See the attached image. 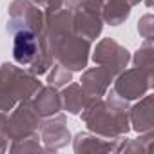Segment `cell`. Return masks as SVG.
<instances>
[{"mask_svg": "<svg viewBox=\"0 0 154 154\" xmlns=\"http://www.w3.org/2000/svg\"><path fill=\"white\" fill-rule=\"evenodd\" d=\"M36 54V40L29 29H22L15 35L13 56L18 63H29Z\"/></svg>", "mask_w": 154, "mask_h": 154, "instance_id": "1", "label": "cell"}]
</instances>
